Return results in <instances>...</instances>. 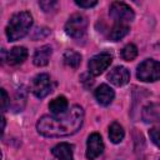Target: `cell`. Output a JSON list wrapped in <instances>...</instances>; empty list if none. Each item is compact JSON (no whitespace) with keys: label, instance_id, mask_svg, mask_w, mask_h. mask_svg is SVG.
<instances>
[{"label":"cell","instance_id":"1","mask_svg":"<svg viewBox=\"0 0 160 160\" xmlns=\"http://www.w3.org/2000/svg\"><path fill=\"white\" fill-rule=\"evenodd\" d=\"M84 121V110L72 105L61 115H44L36 122V130L46 138H62L78 132Z\"/></svg>","mask_w":160,"mask_h":160},{"label":"cell","instance_id":"2","mask_svg":"<svg viewBox=\"0 0 160 160\" xmlns=\"http://www.w3.org/2000/svg\"><path fill=\"white\" fill-rule=\"evenodd\" d=\"M32 26V16L29 11L14 14L6 25V36L9 41H16L24 38Z\"/></svg>","mask_w":160,"mask_h":160},{"label":"cell","instance_id":"3","mask_svg":"<svg viewBox=\"0 0 160 160\" xmlns=\"http://www.w3.org/2000/svg\"><path fill=\"white\" fill-rule=\"evenodd\" d=\"M136 78L144 82H154L160 80V61L146 59L138 66Z\"/></svg>","mask_w":160,"mask_h":160},{"label":"cell","instance_id":"4","mask_svg":"<svg viewBox=\"0 0 160 160\" xmlns=\"http://www.w3.org/2000/svg\"><path fill=\"white\" fill-rule=\"evenodd\" d=\"M88 29V19L82 14H74L65 24V32L72 39H81L85 36Z\"/></svg>","mask_w":160,"mask_h":160},{"label":"cell","instance_id":"5","mask_svg":"<svg viewBox=\"0 0 160 160\" xmlns=\"http://www.w3.org/2000/svg\"><path fill=\"white\" fill-rule=\"evenodd\" d=\"M109 14L112 18V20L115 21V24H125V25H128L135 18V14H134L132 9L128 4L122 2V1H114L110 5Z\"/></svg>","mask_w":160,"mask_h":160},{"label":"cell","instance_id":"6","mask_svg":"<svg viewBox=\"0 0 160 160\" xmlns=\"http://www.w3.org/2000/svg\"><path fill=\"white\" fill-rule=\"evenodd\" d=\"M30 88H31V92L38 99H44L52 91L54 84L49 74H39L32 79Z\"/></svg>","mask_w":160,"mask_h":160},{"label":"cell","instance_id":"7","mask_svg":"<svg viewBox=\"0 0 160 160\" xmlns=\"http://www.w3.org/2000/svg\"><path fill=\"white\" fill-rule=\"evenodd\" d=\"M112 62V55L108 51H102L100 54L94 55L89 62H88V69L89 72L94 76H98L100 74H102Z\"/></svg>","mask_w":160,"mask_h":160},{"label":"cell","instance_id":"8","mask_svg":"<svg viewBox=\"0 0 160 160\" xmlns=\"http://www.w3.org/2000/svg\"><path fill=\"white\" fill-rule=\"evenodd\" d=\"M104 151V141L98 132H92L89 135L86 141V158L89 160H94L100 156Z\"/></svg>","mask_w":160,"mask_h":160},{"label":"cell","instance_id":"9","mask_svg":"<svg viewBox=\"0 0 160 160\" xmlns=\"http://www.w3.org/2000/svg\"><path fill=\"white\" fill-rule=\"evenodd\" d=\"M108 80L115 85V86H122L129 82L130 80V72L125 66H115L114 69L110 70L108 74Z\"/></svg>","mask_w":160,"mask_h":160},{"label":"cell","instance_id":"10","mask_svg":"<svg viewBox=\"0 0 160 160\" xmlns=\"http://www.w3.org/2000/svg\"><path fill=\"white\" fill-rule=\"evenodd\" d=\"M94 95H95L96 101L100 105H102V106L110 105L112 102L114 98H115L114 90L109 85H106V84H101L100 86H98L96 90H95V92H94Z\"/></svg>","mask_w":160,"mask_h":160},{"label":"cell","instance_id":"11","mask_svg":"<svg viewBox=\"0 0 160 160\" xmlns=\"http://www.w3.org/2000/svg\"><path fill=\"white\" fill-rule=\"evenodd\" d=\"M28 58V50L24 46H15L12 48L10 51L6 52V56L4 58V60H6V62L9 65H19L21 62H24Z\"/></svg>","mask_w":160,"mask_h":160},{"label":"cell","instance_id":"12","mask_svg":"<svg viewBox=\"0 0 160 160\" xmlns=\"http://www.w3.org/2000/svg\"><path fill=\"white\" fill-rule=\"evenodd\" d=\"M74 146L69 142H60L55 145L51 150L52 155L58 160H74V154H72Z\"/></svg>","mask_w":160,"mask_h":160},{"label":"cell","instance_id":"13","mask_svg":"<svg viewBox=\"0 0 160 160\" xmlns=\"http://www.w3.org/2000/svg\"><path fill=\"white\" fill-rule=\"evenodd\" d=\"M50 56H51V48L49 45H44V46L36 49L32 61L36 66H45V65H48Z\"/></svg>","mask_w":160,"mask_h":160},{"label":"cell","instance_id":"14","mask_svg":"<svg viewBox=\"0 0 160 160\" xmlns=\"http://www.w3.org/2000/svg\"><path fill=\"white\" fill-rule=\"evenodd\" d=\"M68 100L65 96L60 95L55 99H52L50 102H49V109L51 111L52 115H61L64 112L68 111Z\"/></svg>","mask_w":160,"mask_h":160},{"label":"cell","instance_id":"15","mask_svg":"<svg viewBox=\"0 0 160 160\" xmlns=\"http://www.w3.org/2000/svg\"><path fill=\"white\" fill-rule=\"evenodd\" d=\"M129 31H130V29H129L128 25H125V24H115L111 28L110 32H109V40L119 41L122 38H125L129 34Z\"/></svg>","mask_w":160,"mask_h":160},{"label":"cell","instance_id":"16","mask_svg":"<svg viewBox=\"0 0 160 160\" xmlns=\"http://www.w3.org/2000/svg\"><path fill=\"white\" fill-rule=\"evenodd\" d=\"M124 135H125V132H124L122 126L118 121H114L110 125V128H109V138H110V141L114 142V144H119V142L122 141Z\"/></svg>","mask_w":160,"mask_h":160},{"label":"cell","instance_id":"17","mask_svg":"<svg viewBox=\"0 0 160 160\" xmlns=\"http://www.w3.org/2000/svg\"><path fill=\"white\" fill-rule=\"evenodd\" d=\"M64 62L70 68H79L81 64V55L74 50H66L64 54Z\"/></svg>","mask_w":160,"mask_h":160},{"label":"cell","instance_id":"18","mask_svg":"<svg viewBox=\"0 0 160 160\" xmlns=\"http://www.w3.org/2000/svg\"><path fill=\"white\" fill-rule=\"evenodd\" d=\"M120 55H121V58H122L125 61H131V60H134V59L138 56V48H136V45H134V44H128V45H125V46L122 48Z\"/></svg>","mask_w":160,"mask_h":160},{"label":"cell","instance_id":"19","mask_svg":"<svg viewBox=\"0 0 160 160\" xmlns=\"http://www.w3.org/2000/svg\"><path fill=\"white\" fill-rule=\"evenodd\" d=\"M149 136L150 140L158 146L160 148V126H154L149 130Z\"/></svg>","mask_w":160,"mask_h":160},{"label":"cell","instance_id":"20","mask_svg":"<svg viewBox=\"0 0 160 160\" xmlns=\"http://www.w3.org/2000/svg\"><path fill=\"white\" fill-rule=\"evenodd\" d=\"M39 5H40V8L45 12H49V11H52L55 9V6L58 5V2L56 1H40Z\"/></svg>","mask_w":160,"mask_h":160},{"label":"cell","instance_id":"21","mask_svg":"<svg viewBox=\"0 0 160 160\" xmlns=\"http://www.w3.org/2000/svg\"><path fill=\"white\" fill-rule=\"evenodd\" d=\"M1 106H2V111H6L8 108L10 106V98L5 91V89H1Z\"/></svg>","mask_w":160,"mask_h":160},{"label":"cell","instance_id":"22","mask_svg":"<svg viewBox=\"0 0 160 160\" xmlns=\"http://www.w3.org/2000/svg\"><path fill=\"white\" fill-rule=\"evenodd\" d=\"M75 4L80 8H84V9H88V8H92L98 4L96 0H75Z\"/></svg>","mask_w":160,"mask_h":160}]
</instances>
